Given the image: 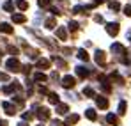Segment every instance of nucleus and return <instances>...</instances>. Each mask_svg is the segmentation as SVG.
Returning <instances> with one entry per match:
<instances>
[{"instance_id": "nucleus-1", "label": "nucleus", "mask_w": 131, "mask_h": 126, "mask_svg": "<svg viewBox=\"0 0 131 126\" xmlns=\"http://www.w3.org/2000/svg\"><path fill=\"white\" fill-rule=\"evenodd\" d=\"M37 117L43 119V121H48L50 119V110L48 108H43V106H37Z\"/></svg>"}, {"instance_id": "nucleus-6", "label": "nucleus", "mask_w": 131, "mask_h": 126, "mask_svg": "<svg viewBox=\"0 0 131 126\" xmlns=\"http://www.w3.org/2000/svg\"><path fill=\"white\" fill-rule=\"evenodd\" d=\"M0 30L5 32V34H11V32H13V27H11L9 23H0Z\"/></svg>"}, {"instance_id": "nucleus-10", "label": "nucleus", "mask_w": 131, "mask_h": 126, "mask_svg": "<svg viewBox=\"0 0 131 126\" xmlns=\"http://www.w3.org/2000/svg\"><path fill=\"white\" fill-rule=\"evenodd\" d=\"M2 106H4V110H5L9 115H13V114H14V106H13V105H9V103H2Z\"/></svg>"}, {"instance_id": "nucleus-26", "label": "nucleus", "mask_w": 131, "mask_h": 126, "mask_svg": "<svg viewBox=\"0 0 131 126\" xmlns=\"http://www.w3.org/2000/svg\"><path fill=\"white\" fill-rule=\"evenodd\" d=\"M39 5H41V7H46V5H50V0H39Z\"/></svg>"}, {"instance_id": "nucleus-24", "label": "nucleus", "mask_w": 131, "mask_h": 126, "mask_svg": "<svg viewBox=\"0 0 131 126\" xmlns=\"http://www.w3.org/2000/svg\"><path fill=\"white\" fill-rule=\"evenodd\" d=\"M69 28H71L73 32H74V30H78V23H74V21H73V23H69Z\"/></svg>"}, {"instance_id": "nucleus-17", "label": "nucleus", "mask_w": 131, "mask_h": 126, "mask_svg": "<svg viewBox=\"0 0 131 126\" xmlns=\"http://www.w3.org/2000/svg\"><path fill=\"white\" fill-rule=\"evenodd\" d=\"M16 5H18V7H20L21 11H25V9L28 7V4H27L25 0H16Z\"/></svg>"}, {"instance_id": "nucleus-3", "label": "nucleus", "mask_w": 131, "mask_h": 126, "mask_svg": "<svg viewBox=\"0 0 131 126\" xmlns=\"http://www.w3.org/2000/svg\"><path fill=\"white\" fill-rule=\"evenodd\" d=\"M106 30H108L110 36H117V34H119V23H108Z\"/></svg>"}, {"instance_id": "nucleus-18", "label": "nucleus", "mask_w": 131, "mask_h": 126, "mask_svg": "<svg viewBox=\"0 0 131 126\" xmlns=\"http://www.w3.org/2000/svg\"><path fill=\"white\" fill-rule=\"evenodd\" d=\"M57 36H59V37H60L62 41H66V37H67V36H66V30L62 28V27H60V28L57 30Z\"/></svg>"}, {"instance_id": "nucleus-30", "label": "nucleus", "mask_w": 131, "mask_h": 126, "mask_svg": "<svg viewBox=\"0 0 131 126\" xmlns=\"http://www.w3.org/2000/svg\"><path fill=\"white\" fill-rule=\"evenodd\" d=\"M124 11H126V14H128V16H131V5H126V7H124Z\"/></svg>"}, {"instance_id": "nucleus-11", "label": "nucleus", "mask_w": 131, "mask_h": 126, "mask_svg": "<svg viewBox=\"0 0 131 126\" xmlns=\"http://www.w3.org/2000/svg\"><path fill=\"white\" fill-rule=\"evenodd\" d=\"M13 21L14 23H23L25 21V16L23 14H13Z\"/></svg>"}, {"instance_id": "nucleus-14", "label": "nucleus", "mask_w": 131, "mask_h": 126, "mask_svg": "<svg viewBox=\"0 0 131 126\" xmlns=\"http://www.w3.org/2000/svg\"><path fill=\"white\" fill-rule=\"evenodd\" d=\"M67 110H69V108H67V105H59V106H57V112H59L60 115L67 114Z\"/></svg>"}, {"instance_id": "nucleus-32", "label": "nucleus", "mask_w": 131, "mask_h": 126, "mask_svg": "<svg viewBox=\"0 0 131 126\" xmlns=\"http://www.w3.org/2000/svg\"><path fill=\"white\" fill-rule=\"evenodd\" d=\"M0 126H7V123L5 121H0Z\"/></svg>"}, {"instance_id": "nucleus-19", "label": "nucleus", "mask_w": 131, "mask_h": 126, "mask_svg": "<svg viewBox=\"0 0 131 126\" xmlns=\"http://www.w3.org/2000/svg\"><path fill=\"white\" fill-rule=\"evenodd\" d=\"M36 80L37 82H46V75L44 73H36Z\"/></svg>"}, {"instance_id": "nucleus-16", "label": "nucleus", "mask_w": 131, "mask_h": 126, "mask_svg": "<svg viewBox=\"0 0 131 126\" xmlns=\"http://www.w3.org/2000/svg\"><path fill=\"white\" fill-rule=\"evenodd\" d=\"M37 67H44V69H46V67H50V61H46V59H41V61L37 62Z\"/></svg>"}, {"instance_id": "nucleus-2", "label": "nucleus", "mask_w": 131, "mask_h": 126, "mask_svg": "<svg viewBox=\"0 0 131 126\" xmlns=\"http://www.w3.org/2000/svg\"><path fill=\"white\" fill-rule=\"evenodd\" d=\"M5 66H7V69H9V71H20V62H18L16 59H9Z\"/></svg>"}, {"instance_id": "nucleus-8", "label": "nucleus", "mask_w": 131, "mask_h": 126, "mask_svg": "<svg viewBox=\"0 0 131 126\" xmlns=\"http://www.w3.org/2000/svg\"><path fill=\"white\" fill-rule=\"evenodd\" d=\"M76 73H78V76H82V78H85V76L89 75V71L85 69V67H82V66H78V67H76Z\"/></svg>"}, {"instance_id": "nucleus-4", "label": "nucleus", "mask_w": 131, "mask_h": 126, "mask_svg": "<svg viewBox=\"0 0 131 126\" xmlns=\"http://www.w3.org/2000/svg\"><path fill=\"white\" fill-rule=\"evenodd\" d=\"M62 85H64L66 89H69V87H74V78H73V76H64V80H62Z\"/></svg>"}, {"instance_id": "nucleus-27", "label": "nucleus", "mask_w": 131, "mask_h": 126, "mask_svg": "<svg viewBox=\"0 0 131 126\" xmlns=\"http://www.w3.org/2000/svg\"><path fill=\"white\" fill-rule=\"evenodd\" d=\"M4 9H5V11H11V9H13V2H7V4L4 5Z\"/></svg>"}, {"instance_id": "nucleus-20", "label": "nucleus", "mask_w": 131, "mask_h": 126, "mask_svg": "<svg viewBox=\"0 0 131 126\" xmlns=\"http://www.w3.org/2000/svg\"><path fill=\"white\" fill-rule=\"evenodd\" d=\"M110 9L119 11V9H121V4H119V2H110Z\"/></svg>"}, {"instance_id": "nucleus-28", "label": "nucleus", "mask_w": 131, "mask_h": 126, "mask_svg": "<svg viewBox=\"0 0 131 126\" xmlns=\"http://www.w3.org/2000/svg\"><path fill=\"white\" fill-rule=\"evenodd\" d=\"M83 94H87V96H94V91H92V89H85Z\"/></svg>"}, {"instance_id": "nucleus-31", "label": "nucleus", "mask_w": 131, "mask_h": 126, "mask_svg": "<svg viewBox=\"0 0 131 126\" xmlns=\"http://www.w3.org/2000/svg\"><path fill=\"white\" fill-rule=\"evenodd\" d=\"M23 119H27V121H30V119H32V114H23Z\"/></svg>"}, {"instance_id": "nucleus-5", "label": "nucleus", "mask_w": 131, "mask_h": 126, "mask_svg": "<svg viewBox=\"0 0 131 126\" xmlns=\"http://www.w3.org/2000/svg\"><path fill=\"white\" fill-rule=\"evenodd\" d=\"M112 52H113V53H121V55H122V53H124V46H122V44H119V43H115V44H112Z\"/></svg>"}, {"instance_id": "nucleus-7", "label": "nucleus", "mask_w": 131, "mask_h": 126, "mask_svg": "<svg viewBox=\"0 0 131 126\" xmlns=\"http://www.w3.org/2000/svg\"><path fill=\"white\" fill-rule=\"evenodd\" d=\"M96 101H97V106H99V108H108V100H105V98H97Z\"/></svg>"}, {"instance_id": "nucleus-12", "label": "nucleus", "mask_w": 131, "mask_h": 126, "mask_svg": "<svg viewBox=\"0 0 131 126\" xmlns=\"http://www.w3.org/2000/svg\"><path fill=\"white\" fill-rule=\"evenodd\" d=\"M85 115H87V119H90V121H96V112L92 108H89L87 112H85Z\"/></svg>"}, {"instance_id": "nucleus-29", "label": "nucleus", "mask_w": 131, "mask_h": 126, "mask_svg": "<svg viewBox=\"0 0 131 126\" xmlns=\"http://www.w3.org/2000/svg\"><path fill=\"white\" fill-rule=\"evenodd\" d=\"M0 80H2V82H5V80H9V76H7L5 73H0Z\"/></svg>"}, {"instance_id": "nucleus-25", "label": "nucleus", "mask_w": 131, "mask_h": 126, "mask_svg": "<svg viewBox=\"0 0 131 126\" xmlns=\"http://www.w3.org/2000/svg\"><path fill=\"white\" fill-rule=\"evenodd\" d=\"M53 25H55V20H48L46 21V27H48V28H53Z\"/></svg>"}, {"instance_id": "nucleus-23", "label": "nucleus", "mask_w": 131, "mask_h": 126, "mask_svg": "<svg viewBox=\"0 0 131 126\" xmlns=\"http://www.w3.org/2000/svg\"><path fill=\"white\" fill-rule=\"evenodd\" d=\"M119 114H126V101H122L119 105Z\"/></svg>"}, {"instance_id": "nucleus-21", "label": "nucleus", "mask_w": 131, "mask_h": 126, "mask_svg": "<svg viewBox=\"0 0 131 126\" xmlns=\"http://www.w3.org/2000/svg\"><path fill=\"white\" fill-rule=\"evenodd\" d=\"M50 101H51V103H55V105H57V103H59V96H57V94H55V92H51V94H50Z\"/></svg>"}, {"instance_id": "nucleus-9", "label": "nucleus", "mask_w": 131, "mask_h": 126, "mask_svg": "<svg viewBox=\"0 0 131 126\" xmlns=\"http://www.w3.org/2000/svg\"><path fill=\"white\" fill-rule=\"evenodd\" d=\"M105 61H106V59H105V53H103V52H97V53H96V62L105 64Z\"/></svg>"}, {"instance_id": "nucleus-33", "label": "nucleus", "mask_w": 131, "mask_h": 126, "mask_svg": "<svg viewBox=\"0 0 131 126\" xmlns=\"http://www.w3.org/2000/svg\"><path fill=\"white\" fill-rule=\"evenodd\" d=\"M18 126H27V124H25V123H20V124H18Z\"/></svg>"}, {"instance_id": "nucleus-13", "label": "nucleus", "mask_w": 131, "mask_h": 126, "mask_svg": "<svg viewBox=\"0 0 131 126\" xmlns=\"http://www.w3.org/2000/svg\"><path fill=\"white\" fill-rule=\"evenodd\" d=\"M78 119H80V117H78L76 114H73V115L67 117V124H74V123H78Z\"/></svg>"}, {"instance_id": "nucleus-22", "label": "nucleus", "mask_w": 131, "mask_h": 126, "mask_svg": "<svg viewBox=\"0 0 131 126\" xmlns=\"http://www.w3.org/2000/svg\"><path fill=\"white\" fill-rule=\"evenodd\" d=\"M106 119H108V123H110V124H117V123H119V121H117V117H115V115H112V114H110Z\"/></svg>"}, {"instance_id": "nucleus-15", "label": "nucleus", "mask_w": 131, "mask_h": 126, "mask_svg": "<svg viewBox=\"0 0 131 126\" xmlns=\"http://www.w3.org/2000/svg\"><path fill=\"white\" fill-rule=\"evenodd\" d=\"M78 57H80L82 61H85V62L89 61V53L85 52V50H80V52H78Z\"/></svg>"}]
</instances>
